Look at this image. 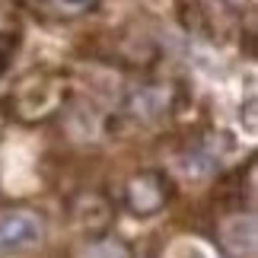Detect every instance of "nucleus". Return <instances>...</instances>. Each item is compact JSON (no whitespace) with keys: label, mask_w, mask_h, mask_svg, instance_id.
<instances>
[{"label":"nucleus","mask_w":258,"mask_h":258,"mask_svg":"<svg viewBox=\"0 0 258 258\" xmlns=\"http://www.w3.org/2000/svg\"><path fill=\"white\" fill-rule=\"evenodd\" d=\"M48 223L32 207H13L0 214V258H16L45 242Z\"/></svg>","instance_id":"f257e3e1"},{"label":"nucleus","mask_w":258,"mask_h":258,"mask_svg":"<svg viewBox=\"0 0 258 258\" xmlns=\"http://www.w3.org/2000/svg\"><path fill=\"white\" fill-rule=\"evenodd\" d=\"M172 201V178L163 169H141L124 182V207L134 217H156Z\"/></svg>","instance_id":"f03ea898"},{"label":"nucleus","mask_w":258,"mask_h":258,"mask_svg":"<svg viewBox=\"0 0 258 258\" xmlns=\"http://www.w3.org/2000/svg\"><path fill=\"white\" fill-rule=\"evenodd\" d=\"M220 242H223V249L236 255V258H249L255 252V217L252 214H236L230 217L223 226H220Z\"/></svg>","instance_id":"7ed1b4c3"},{"label":"nucleus","mask_w":258,"mask_h":258,"mask_svg":"<svg viewBox=\"0 0 258 258\" xmlns=\"http://www.w3.org/2000/svg\"><path fill=\"white\" fill-rule=\"evenodd\" d=\"M74 258H134V252L115 233H89L74 245Z\"/></svg>","instance_id":"20e7f679"},{"label":"nucleus","mask_w":258,"mask_h":258,"mask_svg":"<svg viewBox=\"0 0 258 258\" xmlns=\"http://www.w3.org/2000/svg\"><path fill=\"white\" fill-rule=\"evenodd\" d=\"M127 108H131L137 118H144V121H156V118H163L169 112V93H163V89H156V86H147L127 102Z\"/></svg>","instance_id":"39448f33"},{"label":"nucleus","mask_w":258,"mask_h":258,"mask_svg":"<svg viewBox=\"0 0 258 258\" xmlns=\"http://www.w3.org/2000/svg\"><path fill=\"white\" fill-rule=\"evenodd\" d=\"M96 4H99V0H48V7H51L57 16H67V19L83 16V13H89V10H96Z\"/></svg>","instance_id":"423d86ee"},{"label":"nucleus","mask_w":258,"mask_h":258,"mask_svg":"<svg viewBox=\"0 0 258 258\" xmlns=\"http://www.w3.org/2000/svg\"><path fill=\"white\" fill-rule=\"evenodd\" d=\"M223 7H230V10H242L245 4H249V0H220Z\"/></svg>","instance_id":"0eeeda50"}]
</instances>
